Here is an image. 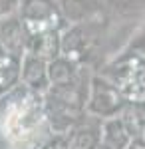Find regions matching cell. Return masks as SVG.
Returning <instances> with one entry per match:
<instances>
[{
	"label": "cell",
	"mask_w": 145,
	"mask_h": 149,
	"mask_svg": "<svg viewBox=\"0 0 145 149\" xmlns=\"http://www.w3.org/2000/svg\"><path fill=\"white\" fill-rule=\"evenodd\" d=\"M52 135L42 93L20 84L0 97V139L12 149H40Z\"/></svg>",
	"instance_id": "1"
},
{
	"label": "cell",
	"mask_w": 145,
	"mask_h": 149,
	"mask_svg": "<svg viewBox=\"0 0 145 149\" xmlns=\"http://www.w3.org/2000/svg\"><path fill=\"white\" fill-rule=\"evenodd\" d=\"M91 74V68L82 66L68 80L50 84L48 92L44 93V105L54 133H68L74 123L86 113Z\"/></svg>",
	"instance_id": "2"
},
{
	"label": "cell",
	"mask_w": 145,
	"mask_h": 149,
	"mask_svg": "<svg viewBox=\"0 0 145 149\" xmlns=\"http://www.w3.org/2000/svg\"><path fill=\"white\" fill-rule=\"evenodd\" d=\"M96 72L112 81L127 103L145 102V52H121Z\"/></svg>",
	"instance_id": "3"
},
{
	"label": "cell",
	"mask_w": 145,
	"mask_h": 149,
	"mask_svg": "<svg viewBox=\"0 0 145 149\" xmlns=\"http://www.w3.org/2000/svg\"><path fill=\"white\" fill-rule=\"evenodd\" d=\"M101 26H103V22L68 26L62 32V52H60V56L68 58V60L76 62L79 66L91 68L93 60H100L101 56Z\"/></svg>",
	"instance_id": "4"
},
{
	"label": "cell",
	"mask_w": 145,
	"mask_h": 149,
	"mask_svg": "<svg viewBox=\"0 0 145 149\" xmlns=\"http://www.w3.org/2000/svg\"><path fill=\"white\" fill-rule=\"evenodd\" d=\"M18 18L24 26L26 38L46 32H64L68 28L56 0H20Z\"/></svg>",
	"instance_id": "5"
},
{
	"label": "cell",
	"mask_w": 145,
	"mask_h": 149,
	"mask_svg": "<svg viewBox=\"0 0 145 149\" xmlns=\"http://www.w3.org/2000/svg\"><path fill=\"white\" fill-rule=\"evenodd\" d=\"M127 102L123 100L119 90L113 86L105 76L100 72L91 74L89 80V92H88V102H86V113L100 117V119H113L119 117L121 111L125 109Z\"/></svg>",
	"instance_id": "6"
},
{
	"label": "cell",
	"mask_w": 145,
	"mask_h": 149,
	"mask_svg": "<svg viewBox=\"0 0 145 149\" xmlns=\"http://www.w3.org/2000/svg\"><path fill=\"white\" fill-rule=\"evenodd\" d=\"M56 2L68 26L105 22L109 16L103 6V0H56Z\"/></svg>",
	"instance_id": "7"
},
{
	"label": "cell",
	"mask_w": 145,
	"mask_h": 149,
	"mask_svg": "<svg viewBox=\"0 0 145 149\" xmlns=\"http://www.w3.org/2000/svg\"><path fill=\"white\" fill-rule=\"evenodd\" d=\"M101 125H103V119L84 113L68 131L70 149H98L101 137Z\"/></svg>",
	"instance_id": "8"
},
{
	"label": "cell",
	"mask_w": 145,
	"mask_h": 149,
	"mask_svg": "<svg viewBox=\"0 0 145 149\" xmlns=\"http://www.w3.org/2000/svg\"><path fill=\"white\" fill-rule=\"evenodd\" d=\"M0 52L18 58L26 54V32L18 14L0 20Z\"/></svg>",
	"instance_id": "9"
},
{
	"label": "cell",
	"mask_w": 145,
	"mask_h": 149,
	"mask_svg": "<svg viewBox=\"0 0 145 149\" xmlns=\"http://www.w3.org/2000/svg\"><path fill=\"white\" fill-rule=\"evenodd\" d=\"M20 84L24 88L44 95L50 88V76H48V62L32 54H24L22 58V76Z\"/></svg>",
	"instance_id": "10"
},
{
	"label": "cell",
	"mask_w": 145,
	"mask_h": 149,
	"mask_svg": "<svg viewBox=\"0 0 145 149\" xmlns=\"http://www.w3.org/2000/svg\"><path fill=\"white\" fill-rule=\"evenodd\" d=\"M131 137L123 125L121 117L105 119L101 125V137L98 143V149H129Z\"/></svg>",
	"instance_id": "11"
},
{
	"label": "cell",
	"mask_w": 145,
	"mask_h": 149,
	"mask_svg": "<svg viewBox=\"0 0 145 149\" xmlns=\"http://www.w3.org/2000/svg\"><path fill=\"white\" fill-rule=\"evenodd\" d=\"M119 117L131 137V143L145 147V102L127 103Z\"/></svg>",
	"instance_id": "12"
},
{
	"label": "cell",
	"mask_w": 145,
	"mask_h": 149,
	"mask_svg": "<svg viewBox=\"0 0 145 149\" xmlns=\"http://www.w3.org/2000/svg\"><path fill=\"white\" fill-rule=\"evenodd\" d=\"M22 76V58L0 52V97L16 90Z\"/></svg>",
	"instance_id": "13"
},
{
	"label": "cell",
	"mask_w": 145,
	"mask_h": 149,
	"mask_svg": "<svg viewBox=\"0 0 145 149\" xmlns=\"http://www.w3.org/2000/svg\"><path fill=\"white\" fill-rule=\"evenodd\" d=\"M103 6L109 16L133 18L145 12V0H103Z\"/></svg>",
	"instance_id": "14"
},
{
	"label": "cell",
	"mask_w": 145,
	"mask_h": 149,
	"mask_svg": "<svg viewBox=\"0 0 145 149\" xmlns=\"http://www.w3.org/2000/svg\"><path fill=\"white\" fill-rule=\"evenodd\" d=\"M40 149H70L68 133H54V135L48 139Z\"/></svg>",
	"instance_id": "15"
},
{
	"label": "cell",
	"mask_w": 145,
	"mask_h": 149,
	"mask_svg": "<svg viewBox=\"0 0 145 149\" xmlns=\"http://www.w3.org/2000/svg\"><path fill=\"white\" fill-rule=\"evenodd\" d=\"M20 8V0H0V20L18 14Z\"/></svg>",
	"instance_id": "16"
},
{
	"label": "cell",
	"mask_w": 145,
	"mask_h": 149,
	"mask_svg": "<svg viewBox=\"0 0 145 149\" xmlns=\"http://www.w3.org/2000/svg\"><path fill=\"white\" fill-rule=\"evenodd\" d=\"M0 149H12V147L6 143V141H4V139H0Z\"/></svg>",
	"instance_id": "17"
},
{
	"label": "cell",
	"mask_w": 145,
	"mask_h": 149,
	"mask_svg": "<svg viewBox=\"0 0 145 149\" xmlns=\"http://www.w3.org/2000/svg\"><path fill=\"white\" fill-rule=\"evenodd\" d=\"M129 149H145V147H141V145H135V143H131V145H129Z\"/></svg>",
	"instance_id": "18"
}]
</instances>
